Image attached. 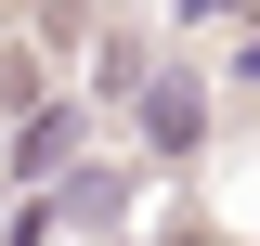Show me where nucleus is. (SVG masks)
Returning <instances> with one entry per match:
<instances>
[{
    "mask_svg": "<svg viewBox=\"0 0 260 246\" xmlns=\"http://www.w3.org/2000/svg\"><path fill=\"white\" fill-rule=\"evenodd\" d=\"M130 130H143L156 155H195V143H208V91L156 65V78H130Z\"/></svg>",
    "mask_w": 260,
    "mask_h": 246,
    "instance_id": "1",
    "label": "nucleus"
},
{
    "mask_svg": "<svg viewBox=\"0 0 260 246\" xmlns=\"http://www.w3.org/2000/svg\"><path fill=\"white\" fill-rule=\"evenodd\" d=\"M78 130H91L78 104H39V117L13 130V182H52V169H78Z\"/></svg>",
    "mask_w": 260,
    "mask_h": 246,
    "instance_id": "2",
    "label": "nucleus"
}]
</instances>
